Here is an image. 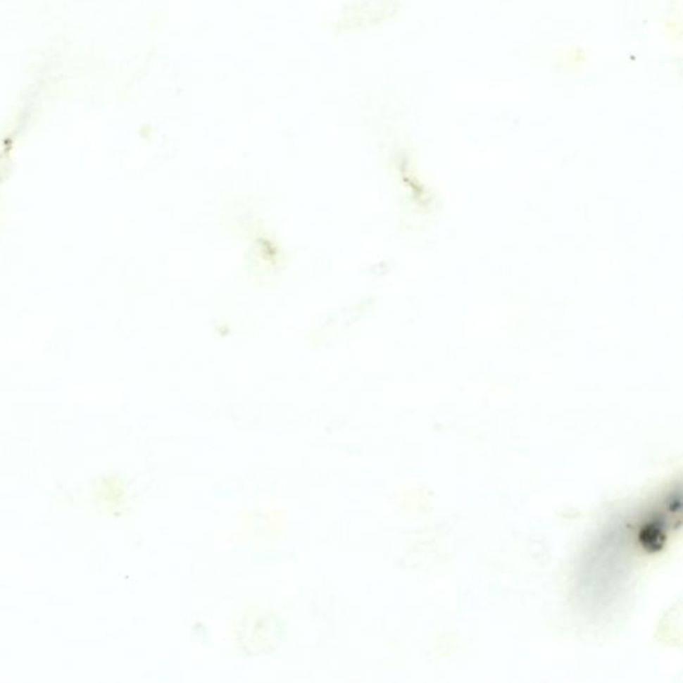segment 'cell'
Returning a JSON list of instances; mask_svg holds the SVG:
<instances>
[{
  "mask_svg": "<svg viewBox=\"0 0 683 683\" xmlns=\"http://www.w3.org/2000/svg\"><path fill=\"white\" fill-rule=\"evenodd\" d=\"M665 539H666L665 530H663V526L660 525V522H658V520H653V522L647 523L639 534L641 544L650 553L659 551L665 544Z\"/></svg>",
  "mask_w": 683,
  "mask_h": 683,
  "instance_id": "obj_1",
  "label": "cell"
}]
</instances>
